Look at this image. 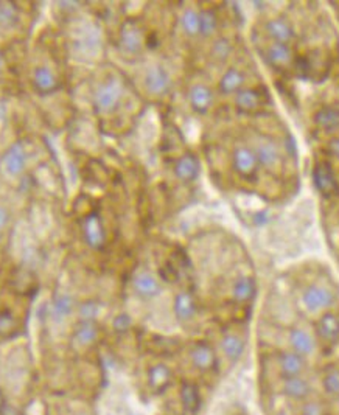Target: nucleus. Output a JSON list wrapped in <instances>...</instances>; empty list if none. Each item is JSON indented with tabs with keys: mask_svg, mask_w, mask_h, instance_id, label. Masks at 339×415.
Returning <instances> with one entry per match:
<instances>
[{
	"mask_svg": "<svg viewBox=\"0 0 339 415\" xmlns=\"http://www.w3.org/2000/svg\"><path fill=\"white\" fill-rule=\"evenodd\" d=\"M336 294L330 286L321 281H313L306 285L301 294V303L310 315H322L335 307Z\"/></svg>",
	"mask_w": 339,
	"mask_h": 415,
	"instance_id": "f257e3e1",
	"label": "nucleus"
},
{
	"mask_svg": "<svg viewBox=\"0 0 339 415\" xmlns=\"http://www.w3.org/2000/svg\"><path fill=\"white\" fill-rule=\"evenodd\" d=\"M125 88L118 78H109L93 92V107L100 114H113L120 106Z\"/></svg>",
	"mask_w": 339,
	"mask_h": 415,
	"instance_id": "f03ea898",
	"label": "nucleus"
},
{
	"mask_svg": "<svg viewBox=\"0 0 339 415\" xmlns=\"http://www.w3.org/2000/svg\"><path fill=\"white\" fill-rule=\"evenodd\" d=\"M188 359L200 373H212L218 367V355L210 342L196 341L188 349Z\"/></svg>",
	"mask_w": 339,
	"mask_h": 415,
	"instance_id": "7ed1b4c3",
	"label": "nucleus"
},
{
	"mask_svg": "<svg viewBox=\"0 0 339 415\" xmlns=\"http://www.w3.org/2000/svg\"><path fill=\"white\" fill-rule=\"evenodd\" d=\"M81 233L83 240L92 250H101L105 249L108 241V233L105 229L103 219L97 214L92 211L88 216H84L81 223Z\"/></svg>",
	"mask_w": 339,
	"mask_h": 415,
	"instance_id": "20e7f679",
	"label": "nucleus"
},
{
	"mask_svg": "<svg viewBox=\"0 0 339 415\" xmlns=\"http://www.w3.org/2000/svg\"><path fill=\"white\" fill-rule=\"evenodd\" d=\"M118 45L126 54H139L144 50L145 35L137 21L128 19L123 23L118 35Z\"/></svg>",
	"mask_w": 339,
	"mask_h": 415,
	"instance_id": "39448f33",
	"label": "nucleus"
},
{
	"mask_svg": "<svg viewBox=\"0 0 339 415\" xmlns=\"http://www.w3.org/2000/svg\"><path fill=\"white\" fill-rule=\"evenodd\" d=\"M132 291L142 300H153L162 293L159 277L148 269H140L132 276Z\"/></svg>",
	"mask_w": 339,
	"mask_h": 415,
	"instance_id": "423d86ee",
	"label": "nucleus"
},
{
	"mask_svg": "<svg viewBox=\"0 0 339 415\" xmlns=\"http://www.w3.org/2000/svg\"><path fill=\"white\" fill-rule=\"evenodd\" d=\"M279 392L288 400L302 403L314 395V387L311 381L302 375V377L280 378Z\"/></svg>",
	"mask_w": 339,
	"mask_h": 415,
	"instance_id": "0eeeda50",
	"label": "nucleus"
},
{
	"mask_svg": "<svg viewBox=\"0 0 339 415\" xmlns=\"http://www.w3.org/2000/svg\"><path fill=\"white\" fill-rule=\"evenodd\" d=\"M288 346L294 353L304 356L305 359H310L318 351V339L306 328L293 327L288 332Z\"/></svg>",
	"mask_w": 339,
	"mask_h": 415,
	"instance_id": "6e6552de",
	"label": "nucleus"
},
{
	"mask_svg": "<svg viewBox=\"0 0 339 415\" xmlns=\"http://www.w3.org/2000/svg\"><path fill=\"white\" fill-rule=\"evenodd\" d=\"M232 168L236 175L244 179L255 177L260 170L255 151L244 145L236 146L232 153Z\"/></svg>",
	"mask_w": 339,
	"mask_h": 415,
	"instance_id": "1a4fd4ad",
	"label": "nucleus"
},
{
	"mask_svg": "<svg viewBox=\"0 0 339 415\" xmlns=\"http://www.w3.org/2000/svg\"><path fill=\"white\" fill-rule=\"evenodd\" d=\"M306 366H309V359L294 353L293 350H282L275 356V367H277L280 378L302 377L306 372Z\"/></svg>",
	"mask_w": 339,
	"mask_h": 415,
	"instance_id": "9d476101",
	"label": "nucleus"
},
{
	"mask_svg": "<svg viewBox=\"0 0 339 415\" xmlns=\"http://www.w3.org/2000/svg\"><path fill=\"white\" fill-rule=\"evenodd\" d=\"M254 151L257 154L260 167H263L270 173H275L282 167V151L274 139L262 137Z\"/></svg>",
	"mask_w": 339,
	"mask_h": 415,
	"instance_id": "9b49d317",
	"label": "nucleus"
},
{
	"mask_svg": "<svg viewBox=\"0 0 339 415\" xmlns=\"http://www.w3.org/2000/svg\"><path fill=\"white\" fill-rule=\"evenodd\" d=\"M316 339L326 346H336L339 342V315L335 311H326L319 315L316 324H314Z\"/></svg>",
	"mask_w": 339,
	"mask_h": 415,
	"instance_id": "f8f14e48",
	"label": "nucleus"
},
{
	"mask_svg": "<svg viewBox=\"0 0 339 415\" xmlns=\"http://www.w3.org/2000/svg\"><path fill=\"white\" fill-rule=\"evenodd\" d=\"M313 184L326 198H333L339 193V184L328 162H318L313 168Z\"/></svg>",
	"mask_w": 339,
	"mask_h": 415,
	"instance_id": "ddd939ff",
	"label": "nucleus"
},
{
	"mask_svg": "<svg viewBox=\"0 0 339 415\" xmlns=\"http://www.w3.org/2000/svg\"><path fill=\"white\" fill-rule=\"evenodd\" d=\"M200 305L198 300L192 291H187L183 289L179 291L175 299H173V312H175V317L180 324H190L198 316Z\"/></svg>",
	"mask_w": 339,
	"mask_h": 415,
	"instance_id": "4468645a",
	"label": "nucleus"
},
{
	"mask_svg": "<svg viewBox=\"0 0 339 415\" xmlns=\"http://www.w3.org/2000/svg\"><path fill=\"white\" fill-rule=\"evenodd\" d=\"M145 89L154 97H162L171 89V76L161 64H153L146 69L144 76Z\"/></svg>",
	"mask_w": 339,
	"mask_h": 415,
	"instance_id": "2eb2a0df",
	"label": "nucleus"
},
{
	"mask_svg": "<svg viewBox=\"0 0 339 415\" xmlns=\"http://www.w3.org/2000/svg\"><path fill=\"white\" fill-rule=\"evenodd\" d=\"M173 378H175V375H173L171 367L165 363H154L146 369L148 389L156 395L168 390L173 385Z\"/></svg>",
	"mask_w": 339,
	"mask_h": 415,
	"instance_id": "dca6fc26",
	"label": "nucleus"
},
{
	"mask_svg": "<svg viewBox=\"0 0 339 415\" xmlns=\"http://www.w3.org/2000/svg\"><path fill=\"white\" fill-rule=\"evenodd\" d=\"M173 173H175L178 181L183 184L195 182L201 173L198 156L193 153H184L183 156H179L175 163H173Z\"/></svg>",
	"mask_w": 339,
	"mask_h": 415,
	"instance_id": "f3484780",
	"label": "nucleus"
},
{
	"mask_svg": "<svg viewBox=\"0 0 339 415\" xmlns=\"http://www.w3.org/2000/svg\"><path fill=\"white\" fill-rule=\"evenodd\" d=\"M27 167V151L21 142L13 144L2 158V168L6 176L18 177Z\"/></svg>",
	"mask_w": 339,
	"mask_h": 415,
	"instance_id": "a211bd4d",
	"label": "nucleus"
},
{
	"mask_svg": "<svg viewBox=\"0 0 339 415\" xmlns=\"http://www.w3.org/2000/svg\"><path fill=\"white\" fill-rule=\"evenodd\" d=\"M179 403L184 415H198L202 406V395L198 385L193 381H184L179 387Z\"/></svg>",
	"mask_w": 339,
	"mask_h": 415,
	"instance_id": "6ab92c4d",
	"label": "nucleus"
},
{
	"mask_svg": "<svg viewBox=\"0 0 339 415\" xmlns=\"http://www.w3.org/2000/svg\"><path fill=\"white\" fill-rule=\"evenodd\" d=\"M214 90L206 84H193L188 90V103L193 112L200 115H206L210 111V107L214 106Z\"/></svg>",
	"mask_w": 339,
	"mask_h": 415,
	"instance_id": "aec40b11",
	"label": "nucleus"
},
{
	"mask_svg": "<svg viewBox=\"0 0 339 415\" xmlns=\"http://www.w3.org/2000/svg\"><path fill=\"white\" fill-rule=\"evenodd\" d=\"M257 294V284L252 276H239L231 286V299L239 305H246L254 300Z\"/></svg>",
	"mask_w": 339,
	"mask_h": 415,
	"instance_id": "412c9836",
	"label": "nucleus"
},
{
	"mask_svg": "<svg viewBox=\"0 0 339 415\" xmlns=\"http://www.w3.org/2000/svg\"><path fill=\"white\" fill-rule=\"evenodd\" d=\"M31 83H33L35 90L42 95L53 93L59 89V80L57 74L49 66H38L31 75Z\"/></svg>",
	"mask_w": 339,
	"mask_h": 415,
	"instance_id": "4be33fe9",
	"label": "nucleus"
},
{
	"mask_svg": "<svg viewBox=\"0 0 339 415\" xmlns=\"http://www.w3.org/2000/svg\"><path fill=\"white\" fill-rule=\"evenodd\" d=\"M100 336V327L97 322H80L74 328L72 333V342L75 349H89L93 344L98 341Z\"/></svg>",
	"mask_w": 339,
	"mask_h": 415,
	"instance_id": "5701e85b",
	"label": "nucleus"
},
{
	"mask_svg": "<svg viewBox=\"0 0 339 415\" xmlns=\"http://www.w3.org/2000/svg\"><path fill=\"white\" fill-rule=\"evenodd\" d=\"M219 347H222V351L224 358L229 363H239L244 350H246V341H244L243 336L234 332H227L222 336V341H219Z\"/></svg>",
	"mask_w": 339,
	"mask_h": 415,
	"instance_id": "b1692460",
	"label": "nucleus"
},
{
	"mask_svg": "<svg viewBox=\"0 0 339 415\" xmlns=\"http://www.w3.org/2000/svg\"><path fill=\"white\" fill-rule=\"evenodd\" d=\"M265 59L268 64L272 67H287L293 62L294 53H293V49L289 47V44L271 42L266 47Z\"/></svg>",
	"mask_w": 339,
	"mask_h": 415,
	"instance_id": "393cba45",
	"label": "nucleus"
},
{
	"mask_svg": "<svg viewBox=\"0 0 339 415\" xmlns=\"http://www.w3.org/2000/svg\"><path fill=\"white\" fill-rule=\"evenodd\" d=\"M266 35L272 39V42L289 44L294 39V30L291 23L283 18H272L265 23Z\"/></svg>",
	"mask_w": 339,
	"mask_h": 415,
	"instance_id": "a878e982",
	"label": "nucleus"
},
{
	"mask_svg": "<svg viewBox=\"0 0 339 415\" xmlns=\"http://www.w3.org/2000/svg\"><path fill=\"white\" fill-rule=\"evenodd\" d=\"M75 310V300L69 293L54 294L50 305V317L54 322H64Z\"/></svg>",
	"mask_w": 339,
	"mask_h": 415,
	"instance_id": "bb28decb",
	"label": "nucleus"
},
{
	"mask_svg": "<svg viewBox=\"0 0 339 415\" xmlns=\"http://www.w3.org/2000/svg\"><path fill=\"white\" fill-rule=\"evenodd\" d=\"M246 81V75H244L240 69L231 67L223 74L222 80L218 83V90L223 95H235L236 92L243 89V84Z\"/></svg>",
	"mask_w": 339,
	"mask_h": 415,
	"instance_id": "cd10ccee",
	"label": "nucleus"
},
{
	"mask_svg": "<svg viewBox=\"0 0 339 415\" xmlns=\"http://www.w3.org/2000/svg\"><path fill=\"white\" fill-rule=\"evenodd\" d=\"M235 106L243 114L255 112L262 106V93L257 89H241L235 93Z\"/></svg>",
	"mask_w": 339,
	"mask_h": 415,
	"instance_id": "c85d7f7f",
	"label": "nucleus"
},
{
	"mask_svg": "<svg viewBox=\"0 0 339 415\" xmlns=\"http://www.w3.org/2000/svg\"><path fill=\"white\" fill-rule=\"evenodd\" d=\"M314 124L322 131L330 132L339 129V107L336 106H322L314 112Z\"/></svg>",
	"mask_w": 339,
	"mask_h": 415,
	"instance_id": "c756f323",
	"label": "nucleus"
},
{
	"mask_svg": "<svg viewBox=\"0 0 339 415\" xmlns=\"http://www.w3.org/2000/svg\"><path fill=\"white\" fill-rule=\"evenodd\" d=\"M11 286L16 293H21V294L33 293L36 288V279L33 276V272H30L28 269L14 271L13 279H11Z\"/></svg>",
	"mask_w": 339,
	"mask_h": 415,
	"instance_id": "7c9ffc66",
	"label": "nucleus"
},
{
	"mask_svg": "<svg viewBox=\"0 0 339 415\" xmlns=\"http://www.w3.org/2000/svg\"><path fill=\"white\" fill-rule=\"evenodd\" d=\"M321 386L324 394L330 398H339V367L338 366H330L322 373L321 378Z\"/></svg>",
	"mask_w": 339,
	"mask_h": 415,
	"instance_id": "2f4dec72",
	"label": "nucleus"
},
{
	"mask_svg": "<svg viewBox=\"0 0 339 415\" xmlns=\"http://www.w3.org/2000/svg\"><path fill=\"white\" fill-rule=\"evenodd\" d=\"M19 319L14 315L11 310L4 308L0 310V338L6 339V338H13L19 333Z\"/></svg>",
	"mask_w": 339,
	"mask_h": 415,
	"instance_id": "473e14b6",
	"label": "nucleus"
},
{
	"mask_svg": "<svg viewBox=\"0 0 339 415\" xmlns=\"http://www.w3.org/2000/svg\"><path fill=\"white\" fill-rule=\"evenodd\" d=\"M218 30V16L210 8H204L200 11V36L210 37Z\"/></svg>",
	"mask_w": 339,
	"mask_h": 415,
	"instance_id": "72a5a7b5",
	"label": "nucleus"
},
{
	"mask_svg": "<svg viewBox=\"0 0 339 415\" xmlns=\"http://www.w3.org/2000/svg\"><path fill=\"white\" fill-rule=\"evenodd\" d=\"M78 320L80 322H97L98 316L101 315V303L98 300H84L76 308Z\"/></svg>",
	"mask_w": 339,
	"mask_h": 415,
	"instance_id": "f704fd0d",
	"label": "nucleus"
},
{
	"mask_svg": "<svg viewBox=\"0 0 339 415\" xmlns=\"http://www.w3.org/2000/svg\"><path fill=\"white\" fill-rule=\"evenodd\" d=\"M180 27H183L184 33L190 37L200 35V11L193 10V8H187V10L180 16Z\"/></svg>",
	"mask_w": 339,
	"mask_h": 415,
	"instance_id": "c9c22d12",
	"label": "nucleus"
},
{
	"mask_svg": "<svg viewBox=\"0 0 339 415\" xmlns=\"http://www.w3.org/2000/svg\"><path fill=\"white\" fill-rule=\"evenodd\" d=\"M19 22V11L13 4H0V28H13Z\"/></svg>",
	"mask_w": 339,
	"mask_h": 415,
	"instance_id": "e433bc0d",
	"label": "nucleus"
},
{
	"mask_svg": "<svg viewBox=\"0 0 339 415\" xmlns=\"http://www.w3.org/2000/svg\"><path fill=\"white\" fill-rule=\"evenodd\" d=\"M297 415H327V409L324 403L311 397L309 400L299 403Z\"/></svg>",
	"mask_w": 339,
	"mask_h": 415,
	"instance_id": "4c0bfd02",
	"label": "nucleus"
},
{
	"mask_svg": "<svg viewBox=\"0 0 339 415\" xmlns=\"http://www.w3.org/2000/svg\"><path fill=\"white\" fill-rule=\"evenodd\" d=\"M232 50H234L232 42L226 37L217 39L214 45H212V54H214V58H217L218 61H226L229 57H231Z\"/></svg>",
	"mask_w": 339,
	"mask_h": 415,
	"instance_id": "58836bf2",
	"label": "nucleus"
},
{
	"mask_svg": "<svg viewBox=\"0 0 339 415\" xmlns=\"http://www.w3.org/2000/svg\"><path fill=\"white\" fill-rule=\"evenodd\" d=\"M131 327H132V319L130 315H126V312H120V315H117L113 320V330L118 334L130 332Z\"/></svg>",
	"mask_w": 339,
	"mask_h": 415,
	"instance_id": "ea45409f",
	"label": "nucleus"
},
{
	"mask_svg": "<svg viewBox=\"0 0 339 415\" xmlns=\"http://www.w3.org/2000/svg\"><path fill=\"white\" fill-rule=\"evenodd\" d=\"M327 151L330 156H333L335 159L339 160V137H333L327 145Z\"/></svg>",
	"mask_w": 339,
	"mask_h": 415,
	"instance_id": "a19ab883",
	"label": "nucleus"
},
{
	"mask_svg": "<svg viewBox=\"0 0 339 415\" xmlns=\"http://www.w3.org/2000/svg\"><path fill=\"white\" fill-rule=\"evenodd\" d=\"M8 219H10V215H8L6 209L0 206V232H2L5 229V227H6Z\"/></svg>",
	"mask_w": 339,
	"mask_h": 415,
	"instance_id": "79ce46f5",
	"label": "nucleus"
},
{
	"mask_svg": "<svg viewBox=\"0 0 339 415\" xmlns=\"http://www.w3.org/2000/svg\"><path fill=\"white\" fill-rule=\"evenodd\" d=\"M5 408H6V403H5V398H4V395H2V392H0V415L4 414V411H5Z\"/></svg>",
	"mask_w": 339,
	"mask_h": 415,
	"instance_id": "37998d69",
	"label": "nucleus"
},
{
	"mask_svg": "<svg viewBox=\"0 0 339 415\" xmlns=\"http://www.w3.org/2000/svg\"><path fill=\"white\" fill-rule=\"evenodd\" d=\"M274 415H293V414L288 412V411H279V412H275Z\"/></svg>",
	"mask_w": 339,
	"mask_h": 415,
	"instance_id": "c03bdc74",
	"label": "nucleus"
},
{
	"mask_svg": "<svg viewBox=\"0 0 339 415\" xmlns=\"http://www.w3.org/2000/svg\"><path fill=\"white\" fill-rule=\"evenodd\" d=\"M2 67H4V57L0 54V70H2Z\"/></svg>",
	"mask_w": 339,
	"mask_h": 415,
	"instance_id": "a18cd8bd",
	"label": "nucleus"
}]
</instances>
